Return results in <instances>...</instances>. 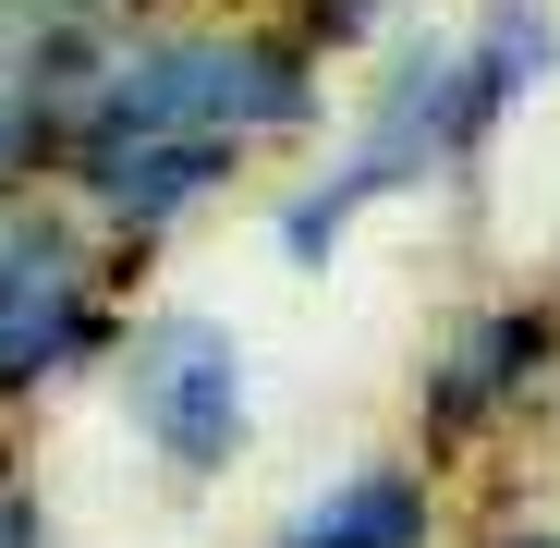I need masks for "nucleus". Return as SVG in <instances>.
<instances>
[{
  "label": "nucleus",
  "instance_id": "f257e3e1",
  "mask_svg": "<svg viewBox=\"0 0 560 548\" xmlns=\"http://www.w3.org/2000/svg\"><path fill=\"white\" fill-rule=\"evenodd\" d=\"M329 110V49L293 13H135L98 37V85H85V123L73 135H196L232 159H268L317 135ZM61 135V147H73Z\"/></svg>",
  "mask_w": 560,
  "mask_h": 548
},
{
  "label": "nucleus",
  "instance_id": "f03ea898",
  "mask_svg": "<svg viewBox=\"0 0 560 548\" xmlns=\"http://www.w3.org/2000/svg\"><path fill=\"white\" fill-rule=\"evenodd\" d=\"M135 329V268L85 232L49 183L25 208H0V415L61 403L73 378H98Z\"/></svg>",
  "mask_w": 560,
  "mask_h": 548
},
{
  "label": "nucleus",
  "instance_id": "7ed1b4c3",
  "mask_svg": "<svg viewBox=\"0 0 560 548\" xmlns=\"http://www.w3.org/2000/svg\"><path fill=\"white\" fill-rule=\"evenodd\" d=\"M463 171H476V159H463V135H451V37H402L390 73L365 85L353 147H341L317 183L280 196V256H293V268H329L365 208L415 196V183H463Z\"/></svg>",
  "mask_w": 560,
  "mask_h": 548
},
{
  "label": "nucleus",
  "instance_id": "20e7f679",
  "mask_svg": "<svg viewBox=\"0 0 560 548\" xmlns=\"http://www.w3.org/2000/svg\"><path fill=\"white\" fill-rule=\"evenodd\" d=\"M110 378H122V415L147 439V464L183 476V488H208L244 464V439H256V365H244V329L208 317V305H147L110 353Z\"/></svg>",
  "mask_w": 560,
  "mask_h": 548
},
{
  "label": "nucleus",
  "instance_id": "39448f33",
  "mask_svg": "<svg viewBox=\"0 0 560 548\" xmlns=\"http://www.w3.org/2000/svg\"><path fill=\"white\" fill-rule=\"evenodd\" d=\"M548 390H560V305L548 293L463 305L415 365V439H427V464H463V451L512 439Z\"/></svg>",
  "mask_w": 560,
  "mask_h": 548
},
{
  "label": "nucleus",
  "instance_id": "423d86ee",
  "mask_svg": "<svg viewBox=\"0 0 560 548\" xmlns=\"http://www.w3.org/2000/svg\"><path fill=\"white\" fill-rule=\"evenodd\" d=\"M232 183H244V159H232V147H196V135H73V147L49 159V196L98 232L122 268L159 256L183 220H208Z\"/></svg>",
  "mask_w": 560,
  "mask_h": 548
},
{
  "label": "nucleus",
  "instance_id": "0eeeda50",
  "mask_svg": "<svg viewBox=\"0 0 560 548\" xmlns=\"http://www.w3.org/2000/svg\"><path fill=\"white\" fill-rule=\"evenodd\" d=\"M268 548H451V488L439 464L378 451V464H341L329 488H305L268 524Z\"/></svg>",
  "mask_w": 560,
  "mask_h": 548
},
{
  "label": "nucleus",
  "instance_id": "6e6552de",
  "mask_svg": "<svg viewBox=\"0 0 560 548\" xmlns=\"http://www.w3.org/2000/svg\"><path fill=\"white\" fill-rule=\"evenodd\" d=\"M98 37H110V25L61 13V0H0V110H13L49 159H61V135L85 123V85H98Z\"/></svg>",
  "mask_w": 560,
  "mask_h": 548
},
{
  "label": "nucleus",
  "instance_id": "1a4fd4ad",
  "mask_svg": "<svg viewBox=\"0 0 560 548\" xmlns=\"http://www.w3.org/2000/svg\"><path fill=\"white\" fill-rule=\"evenodd\" d=\"M548 61H560V25L536 0H500L476 37H451V135H463V159H488V135L548 85Z\"/></svg>",
  "mask_w": 560,
  "mask_h": 548
},
{
  "label": "nucleus",
  "instance_id": "9d476101",
  "mask_svg": "<svg viewBox=\"0 0 560 548\" xmlns=\"http://www.w3.org/2000/svg\"><path fill=\"white\" fill-rule=\"evenodd\" d=\"M0 548H61V512L37 500V476H0Z\"/></svg>",
  "mask_w": 560,
  "mask_h": 548
},
{
  "label": "nucleus",
  "instance_id": "9b49d317",
  "mask_svg": "<svg viewBox=\"0 0 560 548\" xmlns=\"http://www.w3.org/2000/svg\"><path fill=\"white\" fill-rule=\"evenodd\" d=\"M280 13H293V25L317 37V49H353L365 25H378V13H390V0H280Z\"/></svg>",
  "mask_w": 560,
  "mask_h": 548
},
{
  "label": "nucleus",
  "instance_id": "f8f14e48",
  "mask_svg": "<svg viewBox=\"0 0 560 548\" xmlns=\"http://www.w3.org/2000/svg\"><path fill=\"white\" fill-rule=\"evenodd\" d=\"M37 183H49V147H37V135H25L13 110H0V208H25Z\"/></svg>",
  "mask_w": 560,
  "mask_h": 548
},
{
  "label": "nucleus",
  "instance_id": "ddd939ff",
  "mask_svg": "<svg viewBox=\"0 0 560 548\" xmlns=\"http://www.w3.org/2000/svg\"><path fill=\"white\" fill-rule=\"evenodd\" d=\"M61 13H85V25H135V13H183V0H61ZM220 13V0H208Z\"/></svg>",
  "mask_w": 560,
  "mask_h": 548
},
{
  "label": "nucleus",
  "instance_id": "4468645a",
  "mask_svg": "<svg viewBox=\"0 0 560 548\" xmlns=\"http://www.w3.org/2000/svg\"><path fill=\"white\" fill-rule=\"evenodd\" d=\"M476 548H560V524H488Z\"/></svg>",
  "mask_w": 560,
  "mask_h": 548
},
{
  "label": "nucleus",
  "instance_id": "2eb2a0df",
  "mask_svg": "<svg viewBox=\"0 0 560 548\" xmlns=\"http://www.w3.org/2000/svg\"><path fill=\"white\" fill-rule=\"evenodd\" d=\"M0 476H25V464H13V415H0Z\"/></svg>",
  "mask_w": 560,
  "mask_h": 548
},
{
  "label": "nucleus",
  "instance_id": "dca6fc26",
  "mask_svg": "<svg viewBox=\"0 0 560 548\" xmlns=\"http://www.w3.org/2000/svg\"><path fill=\"white\" fill-rule=\"evenodd\" d=\"M220 13H280V0H220Z\"/></svg>",
  "mask_w": 560,
  "mask_h": 548
}]
</instances>
